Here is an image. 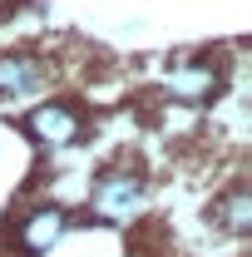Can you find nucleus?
<instances>
[{
  "label": "nucleus",
  "mask_w": 252,
  "mask_h": 257,
  "mask_svg": "<svg viewBox=\"0 0 252 257\" xmlns=\"http://www.w3.org/2000/svg\"><path fill=\"white\" fill-rule=\"evenodd\" d=\"M20 128L30 134V144L50 149V154H64V149H74V144L84 139L89 119H84V109H79L74 99H64V94H45V99H35L30 109H25Z\"/></svg>",
  "instance_id": "1"
},
{
  "label": "nucleus",
  "mask_w": 252,
  "mask_h": 257,
  "mask_svg": "<svg viewBox=\"0 0 252 257\" xmlns=\"http://www.w3.org/2000/svg\"><path fill=\"white\" fill-rule=\"evenodd\" d=\"M144 198H149L144 173H139L134 163H114V168H104V173L94 178L89 208H94L99 223H134L139 208H144Z\"/></svg>",
  "instance_id": "2"
},
{
  "label": "nucleus",
  "mask_w": 252,
  "mask_h": 257,
  "mask_svg": "<svg viewBox=\"0 0 252 257\" xmlns=\"http://www.w3.org/2000/svg\"><path fill=\"white\" fill-rule=\"evenodd\" d=\"M55 89V64L30 50H0V104L45 99Z\"/></svg>",
  "instance_id": "3"
},
{
  "label": "nucleus",
  "mask_w": 252,
  "mask_h": 257,
  "mask_svg": "<svg viewBox=\"0 0 252 257\" xmlns=\"http://www.w3.org/2000/svg\"><path fill=\"white\" fill-rule=\"evenodd\" d=\"M163 89L183 104H208L222 89V69L213 60H173L163 69Z\"/></svg>",
  "instance_id": "4"
},
{
  "label": "nucleus",
  "mask_w": 252,
  "mask_h": 257,
  "mask_svg": "<svg viewBox=\"0 0 252 257\" xmlns=\"http://www.w3.org/2000/svg\"><path fill=\"white\" fill-rule=\"evenodd\" d=\"M64 232H69V213H64L60 203H40V208H30V213L20 218V227H15V247L30 252V257H40V252H50Z\"/></svg>",
  "instance_id": "5"
},
{
  "label": "nucleus",
  "mask_w": 252,
  "mask_h": 257,
  "mask_svg": "<svg viewBox=\"0 0 252 257\" xmlns=\"http://www.w3.org/2000/svg\"><path fill=\"white\" fill-rule=\"evenodd\" d=\"M213 223H218L227 237H247L252 232V188H242V183L227 188L218 203H213Z\"/></svg>",
  "instance_id": "6"
}]
</instances>
